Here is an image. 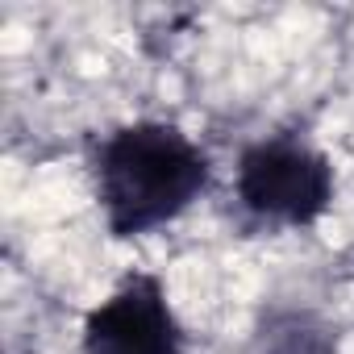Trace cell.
I'll list each match as a JSON object with an SVG mask.
<instances>
[{
    "instance_id": "cell-3",
    "label": "cell",
    "mask_w": 354,
    "mask_h": 354,
    "mask_svg": "<svg viewBox=\"0 0 354 354\" xmlns=\"http://www.w3.org/2000/svg\"><path fill=\"white\" fill-rule=\"evenodd\" d=\"M84 354H184V325L158 275H125L88 317Z\"/></svg>"
},
{
    "instance_id": "cell-1",
    "label": "cell",
    "mask_w": 354,
    "mask_h": 354,
    "mask_svg": "<svg viewBox=\"0 0 354 354\" xmlns=\"http://www.w3.org/2000/svg\"><path fill=\"white\" fill-rule=\"evenodd\" d=\"M96 205L113 238H142L184 217L213 180L209 154L171 121H129L92 154Z\"/></svg>"
},
{
    "instance_id": "cell-2",
    "label": "cell",
    "mask_w": 354,
    "mask_h": 354,
    "mask_svg": "<svg viewBox=\"0 0 354 354\" xmlns=\"http://www.w3.org/2000/svg\"><path fill=\"white\" fill-rule=\"evenodd\" d=\"M337 175L325 150L300 133H271L238 154L234 196L267 230H308L333 209Z\"/></svg>"
}]
</instances>
